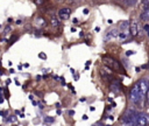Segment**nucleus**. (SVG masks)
I'll list each match as a JSON object with an SVG mask.
<instances>
[{
	"label": "nucleus",
	"instance_id": "6",
	"mask_svg": "<svg viewBox=\"0 0 149 126\" xmlns=\"http://www.w3.org/2000/svg\"><path fill=\"white\" fill-rule=\"evenodd\" d=\"M70 14H71V8L69 7H64L58 10V16L61 20H68L70 18Z\"/></svg>",
	"mask_w": 149,
	"mask_h": 126
},
{
	"label": "nucleus",
	"instance_id": "13",
	"mask_svg": "<svg viewBox=\"0 0 149 126\" xmlns=\"http://www.w3.org/2000/svg\"><path fill=\"white\" fill-rule=\"evenodd\" d=\"M101 75L104 77H111L112 76V70L108 69V68H104V69H101Z\"/></svg>",
	"mask_w": 149,
	"mask_h": 126
},
{
	"label": "nucleus",
	"instance_id": "25",
	"mask_svg": "<svg viewBox=\"0 0 149 126\" xmlns=\"http://www.w3.org/2000/svg\"><path fill=\"white\" fill-rule=\"evenodd\" d=\"M38 56H40V58H47V55H45V54H43V52H41Z\"/></svg>",
	"mask_w": 149,
	"mask_h": 126
},
{
	"label": "nucleus",
	"instance_id": "16",
	"mask_svg": "<svg viewBox=\"0 0 149 126\" xmlns=\"http://www.w3.org/2000/svg\"><path fill=\"white\" fill-rule=\"evenodd\" d=\"M136 4H137L136 0H127V1H125V5H127V6H135Z\"/></svg>",
	"mask_w": 149,
	"mask_h": 126
},
{
	"label": "nucleus",
	"instance_id": "3",
	"mask_svg": "<svg viewBox=\"0 0 149 126\" xmlns=\"http://www.w3.org/2000/svg\"><path fill=\"white\" fill-rule=\"evenodd\" d=\"M129 97H130V100H132L134 104H139V103L142 100L143 96L141 94V92H140V89H139L137 84H135V85L132 88L130 93H129Z\"/></svg>",
	"mask_w": 149,
	"mask_h": 126
},
{
	"label": "nucleus",
	"instance_id": "30",
	"mask_svg": "<svg viewBox=\"0 0 149 126\" xmlns=\"http://www.w3.org/2000/svg\"><path fill=\"white\" fill-rule=\"evenodd\" d=\"M83 12H84V14H87V13H88V9H84Z\"/></svg>",
	"mask_w": 149,
	"mask_h": 126
},
{
	"label": "nucleus",
	"instance_id": "33",
	"mask_svg": "<svg viewBox=\"0 0 149 126\" xmlns=\"http://www.w3.org/2000/svg\"><path fill=\"white\" fill-rule=\"evenodd\" d=\"M148 66H149V64H148Z\"/></svg>",
	"mask_w": 149,
	"mask_h": 126
},
{
	"label": "nucleus",
	"instance_id": "21",
	"mask_svg": "<svg viewBox=\"0 0 149 126\" xmlns=\"http://www.w3.org/2000/svg\"><path fill=\"white\" fill-rule=\"evenodd\" d=\"M144 30H146L147 35L149 36V24H146V26H144Z\"/></svg>",
	"mask_w": 149,
	"mask_h": 126
},
{
	"label": "nucleus",
	"instance_id": "24",
	"mask_svg": "<svg viewBox=\"0 0 149 126\" xmlns=\"http://www.w3.org/2000/svg\"><path fill=\"white\" fill-rule=\"evenodd\" d=\"M92 126H105V125H104L102 123H100V121H99V123H95V124H93Z\"/></svg>",
	"mask_w": 149,
	"mask_h": 126
},
{
	"label": "nucleus",
	"instance_id": "22",
	"mask_svg": "<svg viewBox=\"0 0 149 126\" xmlns=\"http://www.w3.org/2000/svg\"><path fill=\"white\" fill-rule=\"evenodd\" d=\"M34 2H35L36 5H43V4H44V1H41V0H35Z\"/></svg>",
	"mask_w": 149,
	"mask_h": 126
},
{
	"label": "nucleus",
	"instance_id": "1",
	"mask_svg": "<svg viewBox=\"0 0 149 126\" xmlns=\"http://www.w3.org/2000/svg\"><path fill=\"white\" fill-rule=\"evenodd\" d=\"M139 112L134 108H129L122 117V124L123 126H136V119H137Z\"/></svg>",
	"mask_w": 149,
	"mask_h": 126
},
{
	"label": "nucleus",
	"instance_id": "10",
	"mask_svg": "<svg viewBox=\"0 0 149 126\" xmlns=\"http://www.w3.org/2000/svg\"><path fill=\"white\" fill-rule=\"evenodd\" d=\"M118 35H119V33H118V29L113 28L112 30L107 32V34L105 35L104 40H105V41H109V40H112V38H114V37H118Z\"/></svg>",
	"mask_w": 149,
	"mask_h": 126
},
{
	"label": "nucleus",
	"instance_id": "5",
	"mask_svg": "<svg viewBox=\"0 0 149 126\" xmlns=\"http://www.w3.org/2000/svg\"><path fill=\"white\" fill-rule=\"evenodd\" d=\"M136 84H137V86H139V89H140L141 94L144 97V94H147L148 89H149V82H148L146 78H142V79H140Z\"/></svg>",
	"mask_w": 149,
	"mask_h": 126
},
{
	"label": "nucleus",
	"instance_id": "7",
	"mask_svg": "<svg viewBox=\"0 0 149 126\" xmlns=\"http://www.w3.org/2000/svg\"><path fill=\"white\" fill-rule=\"evenodd\" d=\"M109 89H111V91H113V92H115V93L120 92V91H121V83H120V80H119V79H114V80L111 83Z\"/></svg>",
	"mask_w": 149,
	"mask_h": 126
},
{
	"label": "nucleus",
	"instance_id": "29",
	"mask_svg": "<svg viewBox=\"0 0 149 126\" xmlns=\"http://www.w3.org/2000/svg\"><path fill=\"white\" fill-rule=\"evenodd\" d=\"M83 119H84V120H87L88 118H87V116H86V114H84V116H83Z\"/></svg>",
	"mask_w": 149,
	"mask_h": 126
},
{
	"label": "nucleus",
	"instance_id": "20",
	"mask_svg": "<svg viewBox=\"0 0 149 126\" xmlns=\"http://www.w3.org/2000/svg\"><path fill=\"white\" fill-rule=\"evenodd\" d=\"M7 121H10V123H14V121H16V117H10L9 119H7Z\"/></svg>",
	"mask_w": 149,
	"mask_h": 126
},
{
	"label": "nucleus",
	"instance_id": "17",
	"mask_svg": "<svg viewBox=\"0 0 149 126\" xmlns=\"http://www.w3.org/2000/svg\"><path fill=\"white\" fill-rule=\"evenodd\" d=\"M54 120H55V119H54L52 117H45V118H44V123H45V124H51V123H54Z\"/></svg>",
	"mask_w": 149,
	"mask_h": 126
},
{
	"label": "nucleus",
	"instance_id": "27",
	"mask_svg": "<svg viewBox=\"0 0 149 126\" xmlns=\"http://www.w3.org/2000/svg\"><path fill=\"white\" fill-rule=\"evenodd\" d=\"M3 103V96H2V93L0 92V104H2Z\"/></svg>",
	"mask_w": 149,
	"mask_h": 126
},
{
	"label": "nucleus",
	"instance_id": "19",
	"mask_svg": "<svg viewBox=\"0 0 149 126\" xmlns=\"http://www.w3.org/2000/svg\"><path fill=\"white\" fill-rule=\"evenodd\" d=\"M144 9H149V1H142Z\"/></svg>",
	"mask_w": 149,
	"mask_h": 126
},
{
	"label": "nucleus",
	"instance_id": "26",
	"mask_svg": "<svg viewBox=\"0 0 149 126\" xmlns=\"http://www.w3.org/2000/svg\"><path fill=\"white\" fill-rule=\"evenodd\" d=\"M3 91H5V97H6V98H8V97H9V94H8V92H7V88H5V89H3Z\"/></svg>",
	"mask_w": 149,
	"mask_h": 126
},
{
	"label": "nucleus",
	"instance_id": "14",
	"mask_svg": "<svg viewBox=\"0 0 149 126\" xmlns=\"http://www.w3.org/2000/svg\"><path fill=\"white\" fill-rule=\"evenodd\" d=\"M128 35H129V34H128L127 32H121V33H119V35H118V37H119L120 40H122V41H123V40H127V37H128Z\"/></svg>",
	"mask_w": 149,
	"mask_h": 126
},
{
	"label": "nucleus",
	"instance_id": "23",
	"mask_svg": "<svg viewBox=\"0 0 149 126\" xmlns=\"http://www.w3.org/2000/svg\"><path fill=\"white\" fill-rule=\"evenodd\" d=\"M133 54H134L133 50H128V51H126V55H127V56H130V55H133Z\"/></svg>",
	"mask_w": 149,
	"mask_h": 126
},
{
	"label": "nucleus",
	"instance_id": "11",
	"mask_svg": "<svg viewBox=\"0 0 149 126\" xmlns=\"http://www.w3.org/2000/svg\"><path fill=\"white\" fill-rule=\"evenodd\" d=\"M140 18H141L142 21H148V20H149V9H144V10L141 13Z\"/></svg>",
	"mask_w": 149,
	"mask_h": 126
},
{
	"label": "nucleus",
	"instance_id": "9",
	"mask_svg": "<svg viewBox=\"0 0 149 126\" xmlns=\"http://www.w3.org/2000/svg\"><path fill=\"white\" fill-rule=\"evenodd\" d=\"M35 26L40 29V28H43L44 26H47V20L43 18V16H40V15H37L36 18H35Z\"/></svg>",
	"mask_w": 149,
	"mask_h": 126
},
{
	"label": "nucleus",
	"instance_id": "12",
	"mask_svg": "<svg viewBox=\"0 0 149 126\" xmlns=\"http://www.w3.org/2000/svg\"><path fill=\"white\" fill-rule=\"evenodd\" d=\"M50 22H51V26L52 27H58L59 26V20L55 15H51L50 16Z\"/></svg>",
	"mask_w": 149,
	"mask_h": 126
},
{
	"label": "nucleus",
	"instance_id": "31",
	"mask_svg": "<svg viewBox=\"0 0 149 126\" xmlns=\"http://www.w3.org/2000/svg\"><path fill=\"white\" fill-rule=\"evenodd\" d=\"M94 110H95V108H94V107H93V106H91V107H90V111H92V112H93V111H94Z\"/></svg>",
	"mask_w": 149,
	"mask_h": 126
},
{
	"label": "nucleus",
	"instance_id": "28",
	"mask_svg": "<svg viewBox=\"0 0 149 126\" xmlns=\"http://www.w3.org/2000/svg\"><path fill=\"white\" fill-rule=\"evenodd\" d=\"M147 103L149 104V89H148V92H147Z\"/></svg>",
	"mask_w": 149,
	"mask_h": 126
},
{
	"label": "nucleus",
	"instance_id": "8",
	"mask_svg": "<svg viewBox=\"0 0 149 126\" xmlns=\"http://www.w3.org/2000/svg\"><path fill=\"white\" fill-rule=\"evenodd\" d=\"M129 32H130V34H132L133 36H136V35L139 34V24H137V22H136L135 20L130 21V24H129Z\"/></svg>",
	"mask_w": 149,
	"mask_h": 126
},
{
	"label": "nucleus",
	"instance_id": "15",
	"mask_svg": "<svg viewBox=\"0 0 149 126\" xmlns=\"http://www.w3.org/2000/svg\"><path fill=\"white\" fill-rule=\"evenodd\" d=\"M129 27V22L128 21H123V22H121V24H120V28L122 29V32H127L126 29Z\"/></svg>",
	"mask_w": 149,
	"mask_h": 126
},
{
	"label": "nucleus",
	"instance_id": "18",
	"mask_svg": "<svg viewBox=\"0 0 149 126\" xmlns=\"http://www.w3.org/2000/svg\"><path fill=\"white\" fill-rule=\"evenodd\" d=\"M17 40V35H13L12 37H10V40H9V44H12L14 41H16Z\"/></svg>",
	"mask_w": 149,
	"mask_h": 126
},
{
	"label": "nucleus",
	"instance_id": "4",
	"mask_svg": "<svg viewBox=\"0 0 149 126\" xmlns=\"http://www.w3.org/2000/svg\"><path fill=\"white\" fill-rule=\"evenodd\" d=\"M149 125V114L144 112H139L136 119V126H147Z\"/></svg>",
	"mask_w": 149,
	"mask_h": 126
},
{
	"label": "nucleus",
	"instance_id": "32",
	"mask_svg": "<svg viewBox=\"0 0 149 126\" xmlns=\"http://www.w3.org/2000/svg\"><path fill=\"white\" fill-rule=\"evenodd\" d=\"M73 113H74L73 111H69V114H70V116H73Z\"/></svg>",
	"mask_w": 149,
	"mask_h": 126
},
{
	"label": "nucleus",
	"instance_id": "2",
	"mask_svg": "<svg viewBox=\"0 0 149 126\" xmlns=\"http://www.w3.org/2000/svg\"><path fill=\"white\" fill-rule=\"evenodd\" d=\"M102 62L105 63V65L108 68V69H111V70H115V71H118V72H125L123 71V68L121 66V64H120V62H118L116 60H114L113 57H111V56H104L102 57Z\"/></svg>",
	"mask_w": 149,
	"mask_h": 126
}]
</instances>
